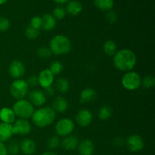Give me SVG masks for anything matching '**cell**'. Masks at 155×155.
Returning <instances> with one entry per match:
<instances>
[{
	"mask_svg": "<svg viewBox=\"0 0 155 155\" xmlns=\"http://www.w3.org/2000/svg\"><path fill=\"white\" fill-rule=\"evenodd\" d=\"M137 63V57L134 51L128 48H123L113 56L114 66L118 71L123 72L131 71Z\"/></svg>",
	"mask_w": 155,
	"mask_h": 155,
	"instance_id": "1",
	"label": "cell"
},
{
	"mask_svg": "<svg viewBox=\"0 0 155 155\" xmlns=\"http://www.w3.org/2000/svg\"><path fill=\"white\" fill-rule=\"evenodd\" d=\"M31 118L36 127L45 128L52 124L56 118V113L51 107H41L35 110Z\"/></svg>",
	"mask_w": 155,
	"mask_h": 155,
	"instance_id": "2",
	"label": "cell"
},
{
	"mask_svg": "<svg viewBox=\"0 0 155 155\" xmlns=\"http://www.w3.org/2000/svg\"><path fill=\"white\" fill-rule=\"evenodd\" d=\"M49 48L51 53L55 55H64L71 51L72 43L68 36L64 35H56L50 41Z\"/></svg>",
	"mask_w": 155,
	"mask_h": 155,
	"instance_id": "3",
	"label": "cell"
},
{
	"mask_svg": "<svg viewBox=\"0 0 155 155\" xmlns=\"http://www.w3.org/2000/svg\"><path fill=\"white\" fill-rule=\"evenodd\" d=\"M12 110L15 112L16 117L20 119L27 120L31 118L32 115L34 113V106L27 99L18 100L14 104Z\"/></svg>",
	"mask_w": 155,
	"mask_h": 155,
	"instance_id": "4",
	"label": "cell"
},
{
	"mask_svg": "<svg viewBox=\"0 0 155 155\" xmlns=\"http://www.w3.org/2000/svg\"><path fill=\"white\" fill-rule=\"evenodd\" d=\"M28 84L26 80L22 79H17L14 80L9 88L10 95L15 99H17V101L24 99L28 94Z\"/></svg>",
	"mask_w": 155,
	"mask_h": 155,
	"instance_id": "5",
	"label": "cell"
},
{
	"mask_svg": "<svg viewBox=\"0 0 155 155\" xmlns=\"http://www.w3.org/2000/svg\"><path fill=\"white\" fill-rule=\"evenodd\" d=\"M123 87L128 91H135L142 85V77L135 71L126 72L121 80Z\"/></svg>",
	"mask_w": 155,
	"mask_h": 155,
	"instance_id": "6",
	"label": "cell"
},
{
	"mask_svg": "<svg viewBox=\"0 0 155 155\" xmlns=\"http://www.w3.org/2000/svg\"><path fill=\"white\" fill-rule=\"evenodd\" d=\"M75 129V124L71 119L68 117L61 118L55 124L54 130L56 134L61 137H65L71 135Z\"/></svg>",
	"mask_w": 155,
	"mask_h": 155,
	"instance_id": "7",
	"label": "cell"
},
{
	"mask_svg": "<svg viewBox=\"0 0 155 155\" xmlns=\"http://www.w3.org/2000/svg\"><path fill=\"white\" fill-rule=\"evenodd\" d=\"M126 145L129 151L131 152H139L145 147V142L143 138L139 135H132L127 139Z\"/></svg>",
	"mask_w": 155,
	"mask_h": 155,
	"instance_id": "8",
	"label": "cell"
},
{
	"mask_svg": "<svg viewBox=\"0 0 155 155\" xmlns=\"http://www.w3.org/2000/svg\"><path fill=\"white\" fill-rule=\"evenodd\" d=\"M14 135L27 136L31 132V124L27 120L18 119L12 124Z\"/></svg>",
	"mask_w": 155,
	"mask_h": 155,
	"instance_id": "9",
	"label": "cell"
},
{
	"mask_svg": "<svg viewBox=\"0 0 155 155\" xmlns=\"http://www.w3.org/2000/svg\"><path fill=\"white\" fill-rule=\"evenodd\" d=\"M28 101L36 107H42L46 101V95L39 89H33L28 93Z\"/></svg>",
	"mask_w": 155,
	"mask_h": 155,
	"instance_id": "10",
	"label": "cell"
},
{
	"mask_svg": "<svg viewBox=\"0 0 155 155\" xmlns=\"http://www.w3.org/2000/svg\"><path fill=\"white\" fill-rule=\"evenodd\" d=\"M25 66L22 61L19 60H14L11 62L8 67V73L15 80L21 79L25 74Z\"/></svg>",
	"mask_w": 155,
	"mask_h": 155,
	"instance_id": "11",
	"label": "cell"
},
{
	"mask_svg": "<svg viewBox=\"0 0 155 155\" xmlns=\"http://www.w3.org/2000/svg\"><path fill=\"white\" fill-rule=\"evenodd\" d=\"M38 77L39 85L42 89H46L52 86L54 80V76L48 69H44L40 71Z\"/></svg>",
	"mask_w": 155,
	"mask_h": 155,
	"instance_id": "12",
	"label": "cell"
},
{
	"mask_svg": "<svg viewBox=\"0 0 155 155\" xmlns=\"http://www.w3.org/2000/svg\"><path fill=\"white\" fill-rule=\"evenodd\" d=\"M93 115L90 110L87 109H82L77 113L76 117L77 124L81 127H87L92 123Z\"/></svg>",
	"mask_w": 155,
	"mask_h": 155,
	"instance_id": "13",
	"label": "cell"
},
{
	"mask_svg": "<svg viewBox=\"0 0 155 155\" xmlns=\"http://www.w3.org/2000/svg\"><path fill=\"white\" fill-rule=\"evenodd\" d=\"M20 151L25 155H32L36 152V142L31 139H24L19 144Z\"/></svg>",
	"mask_w": 155,
	"mask_h": 155,
	"instance_id": "14",
	"label": "cell"
},
{
	"mask_svg": "<svg viewBox=\"0 0 155 155\" xmlns=\"http://www.w3.org/2000/svg\"><path fill=\"white\" fill-rule=\"evenodd\" d=\"M79 143H80L79 139L77 136L70 135V136H65L64 139L61 142V145L62 148L64 149L65 151H71L77 149Z\"/></svg>",
	"mask_w": 155,
	"mask_h": 155,
	"instance_id": "15",
	"label": "cell"
},
{
	"mask_svg": "<svg viewBox=\"0 0 155 155\" xmlns=\"http://www.w3.org/2000/svg\"><path fill=\"white\" fill-rule=\"evenodd\" d=\"M97 92L93 88H86L80 92V101L82 104L92 103L96 99Z\"/></svg>",
	"mask_w": 155,
	"mask_h": 155,
	"instance_id": "16",
	"label": "cell"
},
{
	"mask_svg": "<svg viewBox=\"0 0 155 155\" xmlns=\"http://www.w3.org/2000/svg\"><path fill=\"white\" fill-rule=\"evenodd\" d=\"M0 120L5 124H12L16 120V115L12 108L4 107L0 110Z\"/></svg>",
	"mask_w": 155,
	"mask_h": 155,
	"instance_id": "17",
	"label": "cell"
},
{
	"mask_svg": "<svg viewBox=\"0 0 155 155\" xmlns=\"http://www.w3.org/2000/svg\"><path fill=\"white\" fill-rule=\"evenodd\" d=\"M77 148L80 155H92L95 151V146L90 139L83 140L79 143Z\"/></svg>",
	"mask_w": 155,
	"mask_h": 155,
	"instance_id": "18",
	"label": "cell"
},
{
	"mask_svg": "<svg viewBox=\"0 0 155 155\" xmlns=\"http://www.w3.org/2000/svg\"><path fill=\"white\" fill-rule=\"evenodd\" d=\"M14 135L12 124L0 123V142H4L8 141Z\"/></svg>",
	"mask_w": 155,
	"mask_h": 155,
	"instance_id": "19",
	"label": "cell"
},
{
	"mask_svg": "<svg viewBox=\"0 0 155 155\" xmlns=\"http://www.w3.org/2000/svg\"><path fill=\"white\" fill-rule=\"evenodd\" d=\"M51 108L54 111L58 113H64L68 108V101L65 98L62 96H57L54 98L52 102Z\"/></svg>",
	"mask_w": 155,
	"mask_h": 155,
	"instance_id": "20",
	"label": "cell"
},
{
	"mask_svg": "<svg viewBox=\"0 0 155 155\" xmlns=\"http://www.w3.org/2000/svg\"><path fill=\"white\" fill-rule=\"evenodd\" d=\"M42 19V27L41 28L45 31H51L54 30L56 27V19L53 17L51 14H45Z\"/></svg>",
	"mask_w": 155,
	"mask_h": 155,
	"instance_id": "21",
	"label": "cell"
},
{
	"mask_svg": "<svg viewBox=\"0 0 155 155\" xmlns=\"http://www.w3.org/2000/svg\"><path fill=\"white\" fill-rule=\"evenodd\" d=\"M65 10H66L67 13H68L69 15L76 16L81 13V12L83 11V5L80 2L77 1V0H72L68 3Z\"/></svg>",
	"mask_w": 155,
	"mask_h": 155,
	"instance_id": "22",
	"label": "cell"
},
{
	"mask_svg": "<svg viewBox=\"0 0 155 155\" xmlns=\"http://www.w3.org/2000/svg\"><path fill=\"white\" fill-rule=\"evenodd\" d=\"M54 86L55 89L59 93L64 94L70 89V82L64 77H61L56 80Z\"/></svg>",
	"mask_w": 155,
	"mask_h": 155,
	"instance_id": "23",
	"label": "cell"
},
{
	"mask_svg": "<svg viewBox=\"0 0 155 155\" xmlns=\"http://www.w3.org/2000/svg\"><path fill=\"white\" fill-rule=\"evenodd\" d=\"M103 51L107 56L113 57L117 51V45L113 40H107L103 45Z\"/></svg>",
	"mask_w": 155,
	"mask_h": 155,
	"instance_id": "24",
	"label": "cell"
},
{
	"mask_svg": "<svg viewBox=\"0 0 155 155\" xmlns=\"http://www.w3.org/2000/svg\"><path fill=\"white\" fill-rule=\"evenodd\" d=\"M94 5L99 10L107 12L111 10L114 2V0H94Z\"/></svg>",
	"mask_w": 155,
	"mask_h": 155,
	"instance_id": "25",
	"label": "cell"
},
{
	"mask_svg": "<svg viewBox=\"0 0 155 155\" xmlns=\"http://www.w3.org/2000/svg\"><path fill=\"white\" fill-rule=\"evenodd\" d=\"M113 114V110L110 106L104 105L100 107L98 112V117L101 120L106 121L110 119Z\"/></svg>",
	"mask_w": 155,
	"mask_h": 155,
	"instance_id": "26",
	"label": "cell"
},
{
	"mask_svg": "<svg viewBox=\"0 0 155 155\" xmlns=\"http://www.w3.org/2000/svg\"><path fill=\"white\" fill-rule=\"evenodd\" d=\"M64 69V66L61 64V62L58 61H54L50 64L49 66V71H51V74L54 76L58 75L62 72Z\"/></svg>",
	"mask_w": 155,
	"mask_h": 155,
	"instance_id": "27",
	"label": "cell"
},
{
	"mask_svg": "<svg viewBox=\"0 0 155 155\" xmlns=\"http://www.w3.org/2000/svg\"><path fill=\"white\" fill-rule=\"evenodd\" d=\"M6 148H7L8 154H10L11 155L18 154L20 151L19 143L15 140L10 141L7 146H6Z\"/></svg>",
	"mask_w": 155,
	"mask_h": 155,
	"instance_id": "28",
	"label": "cell"
},
{
	"mask_svg": "<svg viewBox=\"0 0 155 155\" xmlns=\"http://www.w3.org/2000/svg\"><path fill=\"white\" fill-rule=\"evenodd\" d=\"M36 54L39 58L42 59H47L50 58L52 54L51 50L48 47L46 46H41L38 48L37 51H36Z\"/></svg>",
	"mask_w": 155,
	"mask_h": 155,
	"instance_id": "29",
	"label": "cell"
},
{
	"mask_svg": "<svg viewBox=\"0 0 155 155\" xmlns=\"http://www.w3.org/2000/svg\"><path fill=\"white\" fill-rule=\"evenodd\" d=\"M40 35V31L39 30L37 29H35L33 27H27L25 30V36L26 37L30 39H36L39 37V36Z\"/></svg>",
	"mask_w": 155,
	"mask_h": 155,
	"instance_id": "30",
	"label": "cell"
},
{
	"mask_svg": "<svg viewBox=\"0 0 155 155\" xmlns=\"http://www.w3.org/2000/svg\"><path fill=\"white\" fill-rule=\"evenodd\" d=\"M47 147H48V149L50 150H54L56 149L57 148H58L59 145H61L60 139H59L58 136H51V137L48 138V139L47 140Z\"/></svg>",
	"mask_w": 155,
	"mask_h": 155,
	"instance_id": "31",
	"label": "cell"
},
{
	"mask_svg": "<svg viewBox=\"0 0 155 155\" xmlns=\"http://www.w3.org/2000/svg\"><path fill=\"white\" fill-rule=\"evenodd\" d=\"M66 10H65L64 8L61 7V6H58L55 8L53 10L52 12V15L54 18L57 20H62L63 18H64V17L66 16Z\"/></svg>",
	"mask_w": 155,
	"mask_h": 155,
	"instance_id": "32",
	"label": "cell"
},
{
	"mask_svg": "<svg viewBox=\"0 0 155 155\" xmlns=\"http://www.w3.org/2000/svg\"><path fill=\"white\" fill-rule=\"evenodd\" d=\"M142 85L145 89H151L155 86V78L153 76H146L143 80H142Z\"/></svg>",
	"mask_w": 155,
	"mask_h": 155,
	"instance_id": "33",
	"label": "cell"
},
{
	"mask_svg": "<svg viewBox=\"0 0 155 155\" xmlns=\"http://www.w3.org/2000/svg\"><path fill=\"white\" fill-rule=\"evenodd\" d=\"M104 18H105L106 21L110 24H114L117 21V15L116 12L112 10L107 11L104 15Z\"/></svg>",
	"mask_w": 155,
	"mask_h": 155,
	"instance_id": "34",
	"label": "cell"
},
{
	"mask_svg": "<svg viewBox=\"0 0 155 155\" xmlns=\"http://www.w3.org/2000/svg\"><path fill=\"white\" fill-rule=\"evenodd\" d=\"M30 26L33 27V28L37 29V30H40V28L42 27V19H41V17L35 16L32 18L31 20H30Z\"/></svg>",
	"mask_w": 155,
	"mask_h": 155,
	"instance_id": "35",
	"label": "cell"
},
{
	"mask_svg": "<svg viewBox=\"0 0 155 155\" xmlns=\"http://www.w3.org/2000/svg\"><path fill=\"white\" fill-rule=\"evenodd\" d=\"M10 21L5 17H0V32H5L10 27Z\"/></svg>",
	"mask_w": 155,
	"mask_h": 155,
	"instance_id": "36",
	"label": "cell"
},
{
	"mask_svg": "<svg viewBox=\"0 0 155 155\" xmlns=\"http://www.w3.org/2000/svg\"><path fill=\"white\" fill-rule=\"evenodd\" d=\"M28 84L29 87H36L39 85V81H38V77L36 75H32L26 80Z\"/></svg>",
	"mask_w": 155,
	"mask_h": 155,
	"instance_id": "37",
	"label": "cell"
},
{
	"mask_svg": "<svg viewBox=\"0 0 155 155\" xmlns=\"http://www.w3.org/2000/svg\"><path fill=\"white\" fill-rule=\"evenodd\" d=\"M113 143L115 146L117 147H121L124 145L125 143V140L123 137L121 136H117V137H115L113 141Z\"/></svg>",
	"mask_w": 155,
	"mask_h": 155,
	"instance_id": "38",
	"label": "cell"
},
{
	"mask_svg": "<svg viewBox=\"0 0 155 155\" xmlns=\"http://www.w3.org/2000/svg\"><path fill=\"white\" fill-rule=\"evenodd\" d=\"M44 93H45V95H47V96L51 97V96H53V95H54V93H55V91H54V88L51 87V86H50V87L45 89Z\"/></svg>",
	"mask_w": 155,
	"mask_h": 155,
	"instance_id": "39",
	"label": "cell"
},
{
	"mask_svg": "<svg viewBox=\"0 0 155 155\" xmlns=\"http://www.w3.org/2000/svg\"><path fill=\"white\" fill-rule=\"evenodd\" d=\"M8 151H7V148H6V145L4 143H2L0 142V155H7Z\"/></svg>",
	"mask_w": 155,
	"mask_h": 155,
	"instance_id": "40",
	"label": "cell"
},
{
	"mask_svg": "<svg viewBox=\"0 0 155 155\" xmlns=\"http://www.w3.org/2000/svg\"><path fill=\"white\" fill-rule=\"evenodd\" d=\"M54 1L58 4H64V3L68 2L69 0H54Z\"/></svg>",
	"mask_w": 155,
	"mask_h": 155,
	"instance_id": "41",
	"label": "cell"
},
{
	"mask_svg": "<svg viewBox=\"0 0 155 155\" xmlns=\"http://www.w3.org/2000/svg\"><path fill=\"white\" fill-rule=\"evenodd\" d=\"M42 155H57V154H56L54 152H53V151H45V152H44Z\"/></svg>",
	"mask_w": 155,
	"mask_h": 155,
	"instance_id": "42",
	"label": "cell"
},
{
	"mask_svg": "<svg viewBox=\"0 0 155 155\" xmlns=\"http://www.w3.org/2000/svg\"><path fill=\"white\" fill-rule=\"evenodd\" d=\"M7 1L8 0H0V5H4Z\"/></svg>",
	"mask_w": 155,
	"mask_h": 155,
	"instance_id": "43",
	"label": "cell"
}]
</instances>
